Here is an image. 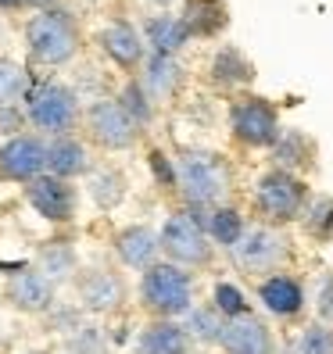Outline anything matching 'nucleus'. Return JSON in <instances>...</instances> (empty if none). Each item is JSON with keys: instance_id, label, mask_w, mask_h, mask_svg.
I'll list each match as a JSON object with an SVG mask.
<instances>
[{"instance_id": "nucleus-1", "label": "nucleus", "mask_w": 333, "mask_h": 354, "mask_svg": "<svg viewBox=\"0 0 333 354\" xmlns=\"http://www.w3.org/2000/svg\"><path fill=\"white\" fill-rule=\"evenodd\" d=\"M172 186L186 207H219L233 190L230 161L219 151H183L172 161Z\"/></svg>"}, {"instance_id": "nucleus-2", "label": "nucleus", "mask_w": 333, "mask_h": 354, "mask_svg": "<svg viewBox=\"0 0 333 354\" xmlns=\"http://www.w3.org/2000/svg\"><path fill=\"white\" fill-rule=\"evenodd\" d=\"M136 294L151 319H183L194 308V276L172 261H154L140 272Z\"/></svg>"}, {"instance_id": "nucleus-3", "label": "nucleus", "mask_w": 333, "mask_h": 354, "mask_svg": "<svg viewBox=\"0 0 333 354\" xmlns=\"http://www.w3.org/2000/svg\"><path fill=\"white\" fill-rule=\"evenodd\" d=\"M26 122L36 129V136H72V129L82 122L79 93L65 82H39L26 93Z\"/></svg>"}, {"instance_id": "nucleus-4", "label": "nucleus", "mask_w": 333, "mask_h": 354, "mask_svg": "<svg viewBox=\"0 0 333 354\" xmlns=\"http://www.w3.org/2000/svg\"><path fill=\"white\" fill-rule=\"evenodd\" d=\"M26 47L33 54V61L39 65H69L79 54V26L65 11L57 8H39L29 22H26Z\"/></svg>"}, {"instance_id": "nucleus-5", "label": "nucleus", "mask_w": 333, "mask_h": 354, "mask_svg": "<svg viewBox=\"0 0 333 354\" xmlns=\"http://www.w3.org/2000/svg\"><path fill=\"white\" fill-rule=\"evenodd\" d=\"M312 197V186L305 183V176L283 172V169H269L258 186H255V212L265 225L283 229L290 222H298L305 204Z\"/></svg>"}, {"instance_id": "nucleus-6", "label": "nucleus", "mask_w": 333, "mask_h": 354, "mask_svg": "<svg viewBox=\"0 0 333 354\" xmlns=\"http://www.w3.org/2000/svg\"><path fill=\"white\" fill-rule=\"evenodd\" d=\"M230 258L233 268L247 279H265V276H276L290 265L294 258V247L290 240L273 225H258V229H244V236L230 247Z\"/></svg>"}, {"instance_id": "nucleus-7", "label": "nucleus", "mask_w": 333, "mask_h": 354, "mask_svg": "<svg viewBox=\"0 0 333 354\" xmlns=\"http://www.w3.org/2000/svg\"><path fill=\"white\" fill-rule=\"evenodd\" d=\"M158 247H161V254L169 258L172 265L179 268H208L215 258V243L208 240V233L194 222V215L186 212H172L169 222L161 225V233H158Z\"/></svg>"}, {"instance_id": "nucleus-8", "label": "nucleus", "mask_w": 333, "mask_h": 354, "mask_svg": "<svg viewBox=\"0 0 333 354\" xmlns=\"http://www.w3.org/2000/svg\"><path fill=\"white\" fill-rule=\"evenodd\" d=\"M72 286H75V308L82 315H115V311H122L129 301L126 276L108 268V265L79 268L72 276Z\"/></svg>"}, {"instance_id": "nucleus-9", "label": "nucleus", "mask_w": 333, "mask_h": 354, "mask_svg": "<svg viewBox=\"0 0 333 354\" xmlns=\"http://www.w3.org/2000/svg\"><path fill=\"white\" fill-rule=\"evenodd\" d=\"M280 129L283 126H280V111H276L273 100L247 93V97H237L230 104V133H233L237 143H244V147L269 151L276 143Z\"/></svg>"}, {"instance_id": "nucleus-10", "label": "nucleus", "mask_w": 333, "mask_h": 354, "mask_svg": "<svg viewBox=\"0 0 333 354\" xmlns=\"http://www.w3.org/2000/svg\"><path fill=\"white\" fill-rule=\"evenodd\" d=\"M82 122H87V133L100 151H133L140 143L136 122L118 108V100H93L82 111Z\"/></svg>"}, {"instance_id": "nucleus-11", "label": "nucleus", "mask_w": 333, "mask_h": 354, "mask_svg": "<svg viewBox=\"0 0 333 354\" xmlns=\"http://www.w3.org/2000/svg\"><path fill=\"white\" fill-rule=\"evenodd\" d=\"M26 194V204L33 212L44 218V222H54V225H69L79 212V190L69 183V179H57V176H36L33 183L22 186Z\"/></svg>"}, {"instance_id": "nucleus-12", "label": "nucleus", "mask_w": 333, "mask_h": 354, "mask_svg": "<svg viewBox=\"0 0 333 354\" xmlns=\"http://www.w3.org/2000/svg\"><path fill=\"white\" fill-rule=\"evenodd\" d=\"M47 172V140L36 133H18L0 143V179L8 183H33Z\"/></svg>"}, {"instance_id": "nucleus-13", "label": "nucleus", "mask_w": 333, "mask_h": 354, "mask_svg": "<svg viewBox=\"0 0 333 354\" xmlns=\"http://www.w3.org/2000/svg\"><path fill=\"white\" fill-rule=\"evenodd\" d=\"M4 301L15 311H22V315H47V311L57 304V286L29 265V268H18V272L8 276Z\"/></svg>"}, {"instance_id": "nucleus-14", "label": "nucleus", "mask_w": 333, "mask_h": 354, "mask_svg": "<svg viewBox=\"0 0 333 354\" xmlns=\"http://www.w3.org/2000/svg\"><path fill=\"white\" fill-rule=\"evenodd\" d=\"M219 347L222 354H276V337L258 315L244 311L237 319H226Z\"/></svg>"}, {"instance_id": "nucleus-15", "label": "nucleus", "mask_w": 333, "mask_h": 354, "mask_svg": "<svg viewBox=\"0 0 333 354\" xmlns=\"http://www.w3.org/2000/svg\"><path fill=\"white\" fill-rule=\"evenodd\" d=\"M273 169H283V172H294V176H308L316 172V158H319V143L312 140L305 129H280L273 147Z\"/></svg>"}, {"instance_id": "nucleus-16", "label": "nucleus", "mask_w": 333, "mask_h": 354, "mask_svg": "<svg viewBox=\"0 0 333 354\" xmlns=\"http://www.w3.org/2000/svg\"><path fill=\"white\" fill-rule=\"evenodd\" d=\"M258 301L265 304L269 315L276 319H298L305 311V286L287 276V272H276V276H265L258 279Z\"/></svg>"}, {"instance_id": "nucleus-17", "label": "nucleus", "mask_w": 333, "mask_h": 354, "mask_svg": "<svg viewBox=\"0 0 333 354\" xmlns=\"http://www.w3.org/2000/svg\"><path fill=\"white\" fill-rule=\"evenodd\" d=\"M115 254H118V261L126 265V268H136V272H143V268L154 265L158 254H161L158 229L143 225V222L118 229V233H115Z\"/></svg>"}, {"instance_id": "nucleus-18", "label": "nucleus", "mask_w": 333, "mask_h": 354, "mask_svg": "<svg viewBox=\"0 0 333 354\" xmlns=\"http://www.w3.org/2000/svg\"><path fill=\"white\" fill-rule=\"evenodd\" d=\"M90 169H93V161H90V151L82 140H75V136L47 140V176L72 183L79 176H90Z\"/></svg>"}, {"instance_id": "nucleus-19", "label": "nucleus", "mask_w": 333, "mask_h": 354, "mask_svg": "<svg viewBox=\"0 0 333 354\" xmlns=\"http://www.w3.org/2000/svg\"><path fill=\"white\" fill-rule=\"evenodd\" d=\"M97 44H100V50L108 54L122 72H133V68L143 65V36H140L129 22L104 26L100 36H97Z\"/></svg>"}, {"instance_id": "nucleus-20", "label": "nucleus", "mask_w": 333, "mask_h": 354, "mask_svg": "<svg viewBox=\"0 0 333 354\" xmlns=\"http://www.w3.org/2000/svg\"><path fill=\"white\" fill-rule=\"evenodd\" d=\"M194 340L176 319H151L136 337V354H190Z\"/></svg>"}, {"instance_id": "nucleus-21", "label": "nucleus", "mask_w": 333, "mask_h": 354, "mask_svg": "<svg viewBox=\"0 0 333 354\" xmlns=\"http://www.w3.org/2000/svg\"><path fill=\"white\" fill-rule=\"evenodd\" d=\"M179 22L190 39H212L230 26V8H226V0H186Z\"/></svg>"}, {"instance_id": "nucleus-22", "label": "nucleus", "mask_w": 333, "mask_h": 354, "mask_svg": "<svg viewBox=\"0 0 333 354\" xmlns=\"http://www.w3.org/2000/svg\"><path fill=\"white\" fill-rule=\"evenodd\" d=\"M33 268L39 276H47L54 286L57 283H69L75 272H79V251L72 240H47L36 247V258H33Z\"/></svg>"}, {"instance_id": "nucleus-23", "label": "nucleus", "mask_w": 333, "mask_h": 354, "mask_svg": "<svg viewBox=\"0 0 333 354\" xmlns=\"http://www.w3.org/2000/svg\"><path fill=\"white\" fill-rule=\"evenodd\" d=\"M208 75H212V82H219V86H247V82H255V61L247 57L240 47L222 44L212 54Z\"/></svg>"}, {"instance_id": "nucleus-24", "label": "nucleus", "mask_w": 333, "mask_h": 354, "mask_svg": "<svg viewBox=\"0 0 333 354\" xmlns=\"http://www.w3.org/2000/svg\"><path fill=\"white\" fill-rule=\"evenodd\" d=\"M179 82H183V68H179L176 57H169V54H151L147 61H143L140 86H143V93H147L151 100H169V97L179 90Z\"/></svg>"}, {"instance_id": "nucleus-25", "label": "nucleus", "mask_w": 333, "mask_h": 354, "mask_svg": "<svg viewBox=\"0 0 333 354\" xmlns=\"http://www.w3.org/2000/svg\"><path fill=\"white\" fill-rule=\"evenodd\" d=\"M143 39L151 44L154 54H169V57H176L186 44H190V36H186V29H183V22L176 15H154V18H147V26H143Z\"/></svg>"}, {"instance_id": "nucleus-26", "label": "nucleus", "mask_w": 333, "mask_h": 354, "mask_svg": "<svg viewBox=\"0 0 333 354\" xmlns=\"http://www.w3.org/2000/svg\"><path fill=\"white\" fill-rule=\"evenodd\" d=\"M87 190H90V197H93L97 207L111 212V207H118L122 201H126L129 183H126V172H118V169H111V165H104V169H90Z\"/></svg>"}, {"instance_id": "nucleus-27", "label": "nucleus", "mask_w": 333, "mask_h": 354, "mask_svg": "<svg viewBox=\"0 0 333 354\" xmlns=\"http://www.w3.org/2000/svg\"><path fill=\"white\" fill-rule=\"evenodd\" d=\"M298 222H301L308 240L333 243V197L330 194H312Z\"/></svg>"}, {"instance_id": "nucleus-28", "label": "nucleus", "mask_w": 333, "mask_h": 354, "mask_svg": "<svg viewBox=\"0 0 333 354\" xmlns=\"http://www.w3.org/2000/svg\"><path fill=\"white\" fill-rule=\"evenodd\" d=\"M244 229H247V222H244V215L237 212V207H230V204H219V207H212L208 212V222H204V233H208V240L212 243H219V247H230L244 236Z\"/></svg>"}, {"instance_id": "nucleus-29", "label": "nucleus", "mask_w": 333, "mask_h": 354, "mask_svg": "<svg viewBox=\"0 0 333 354\" xmlns=\"http://www.w3.org/2000/svg\"><path fill=\"white\" fill-rule=\"evenodd\" d=\"M179 326H183L186 333H190V340H201V344H219L226 319L219 315V311H215L212 304H194V308L183 315V322H179Z\"/></svg>"}, {"instance_id": "nucleus-30", "label": "nucleus", "mask_w": 333, "mask_h": 354, "mask_svg": "<svg viewBox=\"0 0 333 354\" xmlns=\"http://www.w3.org/2000/svg\"><path fill=\"white\" fill-rule=\"evenodd\" d=\"M108 333H104L97 322L82 319L72 333H65V351L69 354H108Z\"/></svg>"}, {"instance_id": "nucleus-31", "label": "nucleus", "mask_w": 333, "mask_h": 354, "mask_svg": "<svg viewBox=\"0 0 333 354\" xmlns=\"http://www.w3.org/2000/svg\"><path fill=\"white\" fill-rule=\"evenodd\" d=\"M118 108L136 122V129L151 126V118H154V100H151L147 93H143L140 79H129L126 86H122V93H118Z\"/></svg>"}, {"instance_id": "nucleus-32", "label": "nucleus", "mask_w": 333, "mask_h": 354, "mask_svg": "<svg viewBox=\"0 0 333 354\" xmlns=\"http://www.w3.org/2000/svg\"><path fill=\"white\" fill-rule=\"evenodd\" d=\"M29 93V72L11 57H0V108L4 104H18Z\"/></svg>"}, {"instance_id": "nucleus-33", "label": "nucleus", "mask_w": 333, "mask_h": 354, "mask_svg": "<svg viewBox=\"0 0 333 354\" xmlns=\"http://www.w3.org/2000/svg\"><path fill=\"white\" fill-rule=\"evenodd\" d=\"M212 308L219 311L222 319H237V315H244V311H251V308H247V297L240 294L233 283H215V290H212Z\"/></svg>"}, {"instance_id": "nucleus-34", "label": "nucleus", "mask_w": 333, "mask_h": 354, "mask_svg": "<svg viewBox=\"0 0 333 354\" xmlns=\"http://www.w3.org/2000/svg\"><path fill=\"white\" fill-rule=\"evenodd\" d=\"M294 354H333V329L326 322H312L308 329H301Z\"/></svg>"}, {"instance_id": "nucleus-35", "label": "nucleus", "mask_w": 333, "mask_h": 354, "mask_svg": "<svg viewBox=\"0 0 333 354\" xmlns=\"http://www.w3.org/2000/svg\"><path fill=\"white\" fill-rule=\"evenodd\" d=\"M82 322V311L75 308V304H54L51 311H47V326L54 329V333H61V337H65V333H72L75 326Z\"/></svg>"}, {"instance_id": "nucleus-36", "label": "nucleus", "mask_w": 333, "mask_h": 354, "mask_svg": "<svg viewBox=\"0 0 333 354\" xmlns=\"http://www.w3.org/2000/svg\"><path fill=\"white\" fill-rule=\"evenodd\" d=\"M22 126H26V111L18 108V104H4V108H0V133H4V136H18Z\"/></svg>"}, {"instance_id": "nucleus-37", "label": "nucleus", "mask_w": 333, "mask_h": 354, "mask_svg": "<svg viewBox=\"0 0 333 354\" xmlns=\"http://www.w3.org/2000/svg\"><path fill=\"white\" fill-rule=\"evenodd\" d=\"M316 311H319V319L330 326L333 322V272L319 283V294H316Z\"/></svg>"}, {"instance_id": "nucleus-38", "label": "nucleus", "mask_w": 333, "mask_h": 354, "mask_svg": "<svg viewBox=\"0 0 333 354\" xmlns=\"http://www.w3.org/2000/svg\"><path fill=\"white\" fill-rule=\"evenodd\" d=\"M154 4H161V8H169V4H172V0H154Z\"/></svg>"}, {"instance_id": "nucleus-39", "label": "nucleus", "mask_w": 333, "mask_h": 354, "mask_svg": "<svg viewBox=\"0 0 333 354\" xmlns=\"http://www.w3.org/2000/svg\"><path fill=\"white\" fill-rule=\"evenodd\" d=\"M36 354H39V351H36Z\"/></svg>"}]
</instances>
